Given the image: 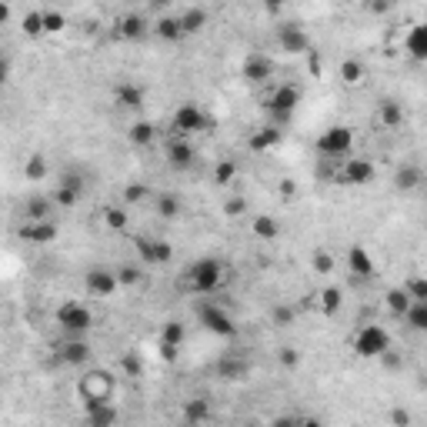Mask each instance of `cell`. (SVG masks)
<instances>
[{"label":"cell","instance_id":"obj_2","mask_svg":"<svg viewBox=\"0 0 427 427\" xmlns=\"http://www.w3.org/2000/svg\"><path fill=\"white\" fill-rule=\"evenodd\" d=\"M220 284H224V261H217V257H200L184 271V287L190 294L214 297Z\"/></svg>","mask_w":427,"mask_h":427},{"label":"cell","instance_id":"obj_58","mask_svg":"<svg viewBox=\"0 0 427 427\" xmlns=\"http://www.w3.org/2000/svg\"><path fill=\"white\" fill-rule=\"evenodd\" d=\"M0 411H4V394H0Z\"/></svg>","mask_w":427,"mask_h":427},{"label":"cell","instance_id":"obj_16","mask_svg":"<svg viewBox=\"0 0 427 427\" xmlns=\"http://www.w3.org/2000/svg\"><path fill=\"white\" fill-rule=\"evenodd\" d=\"M184 337H187V328L184 320H167L164 328H161V334H157V344H161V351H164L167 361H177V351L184 347Z\"/></svg>","mask_w":427,"mask_h":427},{"label":"cell","instance_id":"obj_41","mask_svg":"<svg viewBox=\"0 0 427 427\" xmlns=\"http://www.w3.org/2000/svg\"><path fill=\"white\" fill-rule=\"evenodd\" d=\"M234 177H237V164H234V161H220V164L214 167V184L217 187H227Z\"/></svg>","mask_w":427,"mask_h":427},{"label":"cell","instance_id":"obj_33","mask_svg":"<svg viewBox=\"0 0 427 427\" xmlns=\"http://www.w3.org/2000/svg\"><path fill=\"white\" fill-rule=\"evenodd\" d=\"M340 304H344L340 287H324V291H320V314H324V318H334L340 310Z\"/></svg>","mask_w":427,"mask_h":427},{"label":"cell","instance_id":"obj_25","mask_svg":"<svg viewBox=\"0 0 427 427\" xmlns=\"http://www.w3.org/2000/svg\"><path fill=\"white\" fill-rule=\"evenodd\" d=\"M180 414H184L187 427H200L204 421H210V414H214V411H210L207 397H190V401H184V411H180Z\"/></svg>","mask_w":427,"mask_h":427},{"label":"cell","instance_id":"obj_4","mask_svg":"<svg viewBox=\"0 0 427 427\" xmlns=\"http://www.w3.org/2000/svg\"><path fill=\"white\" fill-rule=\"evenodd\" d=\"M210 127H214V117H210L200 104H180V107L174 110V117H171V131H174V137H180V141H190L194 134H204V131H210Z\"/></svg>","mask_w":427,"mask_h":427},{"label":"cell","instance_id":"obj_30","mask_svg":"<svg viewBox=\"0 0 427 427\" xmlns=\"http://www.w3.org/2000/svg\"><path fill=\"white\" fill-rule=\"evenodd\" d=\"M151 33H157V37H161V40H167V44L184 40V31H180L177 17H161V21H153L151 23Z\"/></svg>","mask_w":427,"mask_h":427},{"label":"cell","instance_id":"obj_12","mask_svg":"<svg viewBox=\"0 0 427 427\" xmlns=\"http://www.w3.org/2000/svg\"><path fill=\"white\" fill-rule=\"evenodd\" d=\"M84 291H87L90 297H114L117 291H121L114 267H104V264L87 267V274H84Z\"/></svg>","mask_w":427,"mask_h":427},{"label":"cell","instance_id":"obj_6","mask_svg":"<svg viewBox=\"0 0 427 427\" xmlns=\"http://www.w3.org/2000/svg\"><path fill=\"white\" fill-rule=\"evenodd\" d=\"M301 107V87L294 84H277L267 100H264V110H267V117L274 121V127H284L291 117H294V110Z\"/></svg>","mask_w":427,"mask_h":427},{"label":"cell","instance_id":"obj_34","mask_svg":"<svg viewBox=\"0 0 427 427\" xmlns=\"http://www.w3.org/2000/svg\"><path fill=\"white\" fill-rule=\"evenodd\" d=\"M404 320L411 324V330H417V334H424V330H427V301H414V304L407 307Z\"/></svg>","mask_w":427,"mask_h":427},{"label":"cell","instance_id":"obj_14","mask_svg":"<svg viewBox=\"0 0 427 427\" xmlns=\"http://www.w3.org/2000/svg\"><path fill=\"white\" fill-rule=\"evenodd\" d=\"M198 161V151H194V144L190 141H180V137H171L167 141V167L177 171V174H187L190 167Z\"/></svg>","mask_w":427,"mask_h":427},{"label":"cell","instance_id":"obj_54","mask_svg":"<svg viewBox=\"0 0 427 427\" xmlns=\"http://www.w3.org/2000/svg\"><path fill=\"white\" fill-rule=\"evenodd\" d=\"M124 367H127L131 374H141V361H137V357H131V354L124 357Z\"/></svg>","mask_w":427,"mask_h":427},{"label":"cell","instance_id":"obj_51","mask_svg":"<svg viewBox=\"0 0 427 427\" xmlns=\"http://www.w3.org/2000/svg\"><path fill=\"white\" fill-rule=\"evenodd\" d=\"M297 424H301V417L297 414H281V417L271 421V427H297Z\"/></svg>","mask_w":427,"mask_h":427},{"label":"cell","instance_id":"obj_21","mask_svg":"<svg viewBox=\"0 0 427 427\" xmlns=\"http://www.w3.org/2000/svg\"><path fill=\"white\" fill-rule=\"evenodd\" d=\"M347 271H351L354 277H361V281H371V277L377 274V264H374V257L364 251L361 244H354L351 251H347Z\"/></svg>","mask_w":427,"mask_h":427},{"label":"cell","instance_id":"obj_15","mask_svg":"<svg viewBox=\"0 0 427 427\" xmlns=\"http://www.w3.org/2000/svg\"><path fill=\"white\" fill-rule=\"evenodd\" d=\"M274 60L267 54H247L241 64V77L247 80V84H267L271 77H274Z\"/></svg>","mask_w":427,"mask_h":427},{"label":"cell","instance_id":"obj_9","mask_svg":"<svg viewBox=\"0 0 427 427\" xmlns=\"http://www.w3.org/2000/svg\"><path fill=\"white\" fill-rule=\"evenodd\" d=\"M80 198H84V174L77 167H67L64 174H60V180H57L50 200H54V207H77Z\"/></svg>","mask_w":427,"mask_h":427},{"label":"cell","instance_id":"obj_36","mask_svg":"<svg viewBox=\"0 0 427 427\" xmlns=\"http://www.w3.org/2000/svg\"><path fill=\"white\" fill-rule=\"evenodd\" d=\"M254 234L261 237V241H274L277 234H281V224H277L274 217H267V214H261V217H254Z\"/></svg>","mask_w":427,"mask_h":427},{"label":"cell","instance_id":"obj_8","mask_svg":"<svg viewBox=\"0 0 427 427\" xmlns=\"http://www.w3.org/2000/svg\"><path fill=\"white\" fill-rule=\"evenodd\" d=\"M354 151V131L351 127H344V124H334L328 131L318 137V153L320 157H330V161H347Z\"/></svg>","mask_w":427,"mask_h":427},{"label":"cell","instance_id":"obj_38","mask_svg":"<svg viewBox=\"0 0 427 427\" xmlns=\"http://www.w3.org/2000/svg\"><path fill=\"white\" fill-rule=\"evenodd\" d=\"M157 214L164 220H177L180 217V198L177 194H161L157 198Z\"/></svg>","mask_w":427,"mask_h":427},{"label":"cell","instance_id":"obj_7","mask_svg":"<svg viewBox=\"0 0 427 427\" xmlns=\"http://www.w3.org/2000/svg\"><path fill=\"white\" fill-rule=\"evenodd\" d=\"M351 347L364 361H381L384 354L391 351V334H387V328H381V324H364V328L354 334Z\"/></svg>","mask_w":427,"mask_h":427},{"label":"cell","instance_id":"obj_49","mask_svg":"<svg viewBox=\"0 0 427 427\" xmlns=\"http://www.w3.org/2000/svg\"><path fill=\"white\" fill-rule=\"evenodd\" d=\"M224 210H227V217H241V214H247V200H244V198H230L227 204H224Z\"/></svg>","mask_w":427,"mask_h":427},{"label":"cell","instance_id":"obj_27","mask_svg":"<svg viewBox=\"0 0 427 427\" xmlns=\"http://www.w3.org/2000/svg\"><path fill=\"white\" fill-rule=\"evenodd\" d=\"M23 220H50L47 214H54V200L47 194H33V198L23 200Z\"/></svg>","mask_w":427,"mask_h":427},{"label":"cell","instance_id":"obj_52","mask_svg":"<svg viewBox=\"0 0 427 427\" xmlns=\"http://www.w3.org/2000/svg\"><path fill=\"white\" fill-rule=\"evenodd\" d=\"M391 421H394L397 427H407V424H411V414H407V411H394V414H391Z\"/></svg>","mask_w":427,"mask_h":427},{"label":"cell","instance_id":"obj_19","mask_svg":"<svg viewBox=\"0 0 427 427\" xmlns=\"http://www.w3.org/2000/svg\"><path fill=\"white\" fill-rule=\"evenodd\" d=\"M117 33H121L124 40H144L147 33H151V21H147V13L144 11H127L117 21Z\"/></svg>","mask_w":427,"mask_h":427},{"label":"cell","instance_id":"obj_53","mask_svg":"<svg viewBox=\"0 0 427 427\" xmlns=\"http://www.w3.org/2000/svg\"><path fill=\"white\" fill-rule=\"evenodd\" d=\"M7 77H11V60L0 57V84H7Z\"/></svg>","mask_w":427,"mask_h":427},{"label":"cell","instance_id":"obj_10","mask_svg":"<svg viewBox=\"0 0 427 427\" xmlns=\"http://www.w3.org/2000/svg\"><path fill=\"white\" fill-rule=\"evenodd\" d=\"M374 177H377V171L367 157H347V161H340V171L334 180L344 187H367Z\"/></svg>","mask_w":427,"mask_h":427},{"label":"cell","instance_id":"obj_5","mask_svg":"<svg viewBox=\"0 0 427 427\" xmlns=\"http://www.w3.org/2000/svg\"><path fill=\"white\" fill-rule=\"evenodd\" d=\"M54 320L67 337H87V330L94 328V310L80 301H64L54 310Z\"/></svg>","mask_w":427,"mask_h":427},{"label":"cell","instance_id":"obj_43","mask_svg":"<svg viewBox=\"0 0 427 427\" xmlns=\"http://www.w3.org/2000/svg\"><path fill=\"white\" fill-rule=\"evenodd\" d=\"M404 294L411 297V301H427V281L424 277H411L404 284Z\"/></svg>","mask_w":427,"mask_h":427},{"label":"cell","instance_id":"obj_44","mask_svg":"<svg viewBox=\"0 0 427 427\" xmlns=\"http://www.w3.org/2000/svg\"><path fill=\"white\" fill-rule=\"evenodd\" d=\"M40 17H44V33H57L64 31V13L60 11H40Z\"/></svg>","mask_w":427,"mask_h":427},{"label":"cell","instance_id":"obj_47","mask_svg":"<svg viewBox=\"0 0 427 427\" xmlns=\"http://www.w3.org/2000/svg\"><path fill=\"white\" fill-rule=\"evenodd\" d=\"M144 198H147V184H141V180L124 187V200H127V204H137V200H144Z\"/></svg>","mask_w":427,"mask_h":427},{"label":"cell","instance_id":"obj_18","mask_svg":"<svg viewBox=\"0 0 427 427\" xmlns=\"http://www.w3.org/2000/svg\"><path fill=\"white\" fill-rule=\"evenodd\" d=\"M114 100H117V107L121 110H144L147 104V90L141 84H134V80H121L117 87H114Z\"/></svg>","mask_w":427,"mask_h":427},{"label":"cell","instance_id":"obj_28","mask_svg":"<svg viewBox=\"0 0 427 427\" xmlns=\"http://www.w3.org/2000/svg\"><path fill=\"white\" fill-rule=\"evenodd\" d=\"M404 50L414 57V60H424L427 57V23H414V27L407 31Z\"/></svg>","mask_w":427,"mask_h":427},{"label":"cell","instance_id":"obj_29","mask_svg":"<svg viewBox=\"0 0 427 427\" xmlns=\"http://www.w3.org/2000/svg\"><path fill=\"white\" fill-rule=\"evenodd\" d=\"M127 141H131L134 147H151V144L157 141V127H153L151 121H134L131 127H127Z\"/></svg>","mask_w":427,"mask_h":427},{"label":"cell","instance_id":"obj_20","mask_svg":"<svg viewBox=\"0 0 427 427\" xmlns=\"http://www.w3.org/2000/svg\"><path fill=\"white\" fill-rule=\"evenodd\" d=\"M17 237L27 244H50L57 237V224L54 220H23Z\"/></svg>","mask_w":427,"mask_h":427},{"label":"cell","instance_id":"obj_32","mask_svg":"<svg viewBox=\"0 0 427 427\" xmlns=\"http://www.w3.org/2000/svg\"><path fill=\"white\" fill-rule=\"evenodd\" d=\"M377 117H381L384 127H401V121H404V114H401V104L397 100H381V107H377Z\"/></svg>","mask_w":427,"mask_h":427},{"label":"cell","instance_id":"obj_55","mask_svg":"<svg viewBox=\"0 0 427 427\" xmlns=\"http://www.w3.org/2000/svg\"><path fill=\"white\" fill-rule=\"evenodd\" d=\"M297 427H324V424H320L318 417H301V424Z\"/></svg>","mask_w":427,"mask_h":427},{"label":"cell","instance_id":"obj_50","mask_svg":"<svg viewBox=\"0 0 427 427\" xmlns=\"http://www.w3.org/2000/svg\"><path fill=\"white\" fill-rule=\"evenodd\" d=\"M281 364H284V367H297V364H301V354H297L294 347H284V351H281Z\"/></svg>","mask_w":427,"mask_h":427},{"label":"cell","instance_id":"obj_1","mask_svg":"<svg viewBox=\"0 0 427 427\" xmlns=\"http://www.w3.org/2000/svg\"><path fill=\"white\" fill-rule=\"evenodd\" d=\"M114 394H117V377L104 367H90L77 377V397L84 411L97 404H114Z\"/></svg>","mask_w":427,"mask_h":427},{"label":"cell","instance_id":"obj_24","mask_svg":"<svg viewBox=\"0 0 427 427\" xmlns=\"http://www.w3.org/2000/svg\"><path fill=\"white\" fill-rule=\"evenodd\" d=\"M207 21H210L207 7H187V11L177 13V23H180L184 37H190V33H200L204 27H207Z\"/></svg>","mask_w":427,"mask_h":427},{"label":"cell","instance_id":"obj_45","mask_svg":"<svg viewBox=\"0 0 427 427\" xmlns=\"http://www.w3.org/2000/svg\"><path fill=\"white\" fill-rule=\"evenodd\" d=\"M340 77L347 80V84H361V77H364V67L357 64V60H344L340 64Z\"/></svg>","mask_w":427,"mask_h":427},{"label":"cell","instance_id":"obj_22","mask_svg":"<svg viewBox=\"0 0 427 427\" xmlns=\"http://www.w3.org/2000/svg\"><path fill=\"white\" fill-rule=\"evenodd\" d=\"M217 374L224 381H244V377L251 374V361L241 357V354H227V357L217 361Z\"/></svg>","mask_w":427,"mask_h":427},{"label":"cell","instance_id":"obj_57","mask_svg":"<svg viewBox=\"0 0 427 427\" xmlns=\"http://www.w3.org/2000/svg\"><path fill=\"white\" fill-rule=\"evenodd\" d=\"M7 17H11V7H7V4H0V23H7Z\"/></svg>","mask_w":427,"mask_h":427},{"label":"cell","instance_id":"obj_26","mask_svg":"<svg viewBox=\"0 0 427 427\" xmlns=\"http://www.w3.org/2000/svg\"><path fill=\"white\" fill-rule=\"evenodd\" d=\"M117 407L114 404H97L84 411V424L87 427H117Z\"/></svg>","mask_w":427,"mask_h":427},{"label":"cell","instance_id":"obj_3","mask_svg":"<svg viewBox=\"0 0 427 427\" xmlns=\"http://www.w3.org/2000/svg\"><path fill=\"white\" fill-rule=\"evenodd\" d=\"M194 314H198L200 328L207 330V334H214V337H224V340L237 337V320L230 318V314L217 304V301H214V297H204V301L194 307Z\"/></svg>","mask_w":427,"mask_h":427},{"label":"cell","instance_id":"obj_39","mask_svg":"<svg viewBox=\"0 0 427 427\" xmlns=\"http://www.w3.org/2000/svg\"><path fill=\"white\" fill-rule=\"evenodd\" d=\"M23 177H27V180H33V184H37V180H44V177H47V161L40 157V153H33L31 161L23 164Z\"/></svg>","mask_w":427,"mask_h":427},{"label":"cell","instance_id":"obj_13","mask_svg":"<svg viewBox=\"0 0 427 427\" xmlns=\"http://www.w3.org/2000/svg\"><path fill=\"white\" fill-rule=\"evenodd\" d=\"M134 247L141 254V264H171L174 261V247L167 241H153L147 234H134Z\"/></svg>","mask_w":427,"mask_h":427},{"label":"cell","instance_id":"obj_17","mask_svg":"<svg viewBox=\"0 0 427 427\" xmlns=\"http://www.w3.org/2000/svg\"><path fill=\"white\" fill-rule=\"evenodd\" d=\"M277 44H281L284 54H307L310 50V37H307L304 27L287 23V27H277Z\"/></svg>","mask_w":427,"mask_h":427},{"label":"cell","instance_id":"obj_42","mask_svg":"<svg viewBox=\"0 0 427 427\" xmlns=\"http://www.w3.org/2000/svg\"><path fill=\"white\" fill-rule=\"evenodd\" d=\"M23 33H27V37H40V33H44V17H40V11L23 13Z\"/></svg>","mask_w":427,"mask_h":427},{"label":"cell","instance_id":"obj_48","mask_svg":"<svg viewBox=\"0 0 427 427\" xmlns=\"http://www.w3.org/2000/svg\"><path fill=\"white\" fill-rule=\"evenodd\" d=\"M271 318H274L277 328H291L297 314H294V307H284V304H281V307H274V314H271Z\"/></svg>","mask_w":427,"mask_h":427},{"label":"cell","instance_id":"obj_40","mask_svg":"<svg viewBox=\"0 0 427 427\" xmlns=\"http://www.w3.org/2000/svg\"><path fill=\"white\" fill-rule=\"evenodd\" d=\"M100 214H104V224L110 230H127V210L124 207H104Z\"/></svg>","mask_w":427,"mask_h":427},{"label":"cell","instance_id":"obj_46","mask_svg":"<svg viewBox=\"0 0 427 427\" xmlns=\"http://www.w3.org/2000/svg\"><path fill=\"white\" fill-rule=\"evenodd\" d=\"M310 264H314V271H318V274H330V271H334V257H330L328 251H314Z\"/></svg>","mask_w":427,"mask_h":427},{"label":"cell","instance_id":"obj_37","mask_svg":"<svg viewBox=\"0 0 427 427\" xmlns=\"http://www.w3.org/2000/svg\"><path fill=\"white\" fill-rule=\"evenodd\" d=\"M411 304H414V301L404 294V287H394V291H387V310H391V314L404 318L407 307H411Z\"/></svg>","mask_w":427,"mask_h":427},{"label":"cell","instance_id":"obj_31","mask_svg":"<svg viewBox=\"0 0 427 427\" xmlns=\"http://www.w3.org/2000/svg\"><path fill=\"white\" fill-rule=\"evenodd\" d=\"M281 137H284V134H281V127H274V124H271V127H261V131L251 137V151H267V147L281 144Z\"/></svg>","mask_w":427,"mask_h":427},{"label":"cell","instance_id":"obj_11","mask_svg":"<svg viewBox=\"0 0 427 427\" xmlns=\"http://www.w3.org/2000/svg\"><path fill=\"white\" fill-rule=\"evenodd\" d=\"M54 354H57V364H60V367H74V371H84L90 364V357H94L87 337H67L64 344H57Z\"/></svg>","mask_w":427,"mask_h":427},{"label":"cell","instance_id":"obj_56","mask_svg":"<svg viewBox=\"0 0 427 427\" xmlns=\"http://www.w3.org/2000/svg\"><path fill=\"white\" fill-rule=\"evenodd\" d=\"M367 11H371V13H384V11H391V4H367Z\"/></svg>","mask_w":427,"mask_h":427},{"label":"cell","instance_id":"obj_35","mask_svg":"<svg viewBox=\"0 0 427 427\" xmlns=\"http://www.w3.org/2000/svg\"><path fill=\"white\" fill-rule=\"evenodd\" d=\"M114 274H117V284L121 287H137L144 281V267H137V264H121V267H114Z\"/></svg>","mask_w":427,"mask_h":427},{"label":"cell","instance_id":"obj_23","mask_svg":"<svg viewBox=\"0 0 427 427\" xmlns=\"http://www.w3.org/2000/svg\"><path fill=\"white\" fill-rule=\"evenodd\" d=\"M421 184H424V171H421V164H401L397 167L394 187L401 190V194H414Z\"/></svg>","mask_w":427,"mask_h":427}]
</instances>
